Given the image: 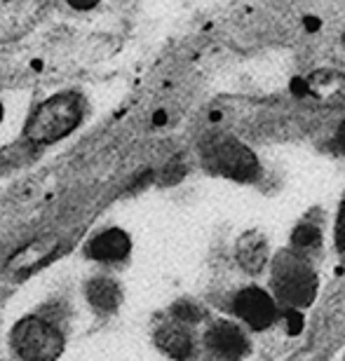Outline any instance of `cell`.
Here are the masks:
<instances>
[{
	"label": "cell",
	"mask_w": 345,
	"mask_h": 361,
	"mask_svg": "<svg viewBox=\"0 0 345 361\" xmlns=\"http://www.w3.org/2000/svg\"><path fill=\"white\" fill-rule=\"evenodd\" d=\"M230 132L244 141H291L310 132L313 120L296 104L282 101H240L228 108Z\"/></svg>",
	"instance_id": "cell-1"
},
{
	"label": "cell",
	"mask_w": 345,
	"mask_h": 361,
	"mask_svg": "<svg viewBox=\"0 0 345 361\" xmlns=\"http://www.w3.org/2000/svg\"><path fill=\"white\" fill-rule=\"evenodd\" d=\"M200 157L207 171L233 183H256L263 174L254 146L230 129L207 134L200 141Z\"/></svg>",
	"instance_id": "cell-2"
},
{
	"label": "cell",
	"mask_w": 345,
	"mask_h": 361,
	"mask_svg": "<svg viewBox=\"0 0 345 361\" xmlns=\"http://www.w3.org/2000/svg\"><path fill=\"white\" fill-rule=\"evenodd\" d=\"M270 284L275 298L286 307L305 310L317 298L320 279L310 258L296 249H282L270 261Z\"/></svg>",
	"instance_id": "cell-3"
},
{
	"label": "cell",
	"mask_w": 345,
	"mask_h": 361,
	"mask_svg": "<svg viewBox=\"0 0 345 361\" xmlns=\"http://www.w3.org/2000/svg\"><path fill=\"white\" fill-rule=\"evenodd\" d=\"M85 118V99L75 92H61L45 99L26 120V141L49 146L73 134Z\"/></svg>",
	"instance_id": "cell-4"
},
{
	"label": "cell",
	"mask_w": 345,
	"mask_h": 361,
	"mask_svg": "<svg viewBox=\"0 0 345 361\" xmlns=\"http://www.w3.org/2000/svg\"><path fill=\"white\" fill-rule=\"evenodd\" d=\"M12 348L21 361H56L63 352L59 329L40 317H24L12 329Z\"/></svg>",
	"instance_id": "cell-5"
},
{
	"label": "cell",
	"mask_w": 345,
	"mask_h": 361,
	"mask_svg": "<svg viewBox=\"0 0 345 361\" xmlns=\"http://www.w3.org/2000/svg\"><path fill=\"white\" fill-rule=\"evenodd\" d=\"M303 94L310 104L341 111L345 108V71L334 66H320L303 78Z\"/></svg>",
	"instance_id": "cell-6"
},
{
	"label": "cell",
	"mask_w": 345,
	"mask_h": 361,
	"mask_svg": "<svg viewBox=\"0 0 345 361\" xmlns=\"http://www.w3.org/2000/svg\"><path fill=\"white\" fill-rule=\"evenodd\" d=\"M233 310L254 331H263L272 326L279 314L277 298L272 293L263 291L261 286H244L242 291H237L233 298Z\"/></svg>",
	"instance_id": "cell-7"
},
{
	"label": "cell",
	"mask_w": 345,
	"mask_h": 361,
	"mask_svg": "<svg viewBox=\"0 0 345 361\" xmlns=\"http://www.w3.org/2000/svg\"><path fill=\"white\" fill-rule=\"evenodd\" d=\"M59 251V240L54 235L38 237V240L28 242L26 247H21L19 251H14L7 261L5 270L14 274V277H26V274L35 272L42 268L45 263H49Z\"/></svg>",
	"instance_id": "cell-8"
},
{
	"label": "cell",
	"mask_w": 345,
	"mask_h": 361,
	"mask_svg": "<svg viewBox=\"0 0 345 361\" xmlns=\"http://www.w3.org/2000/svg\"><path fill=\"white\" fill-rule=\"evenodd\" d=\"M207 350L221 361H240L249 350L244 331L233 322H217L212 324L205 336Z\"/></svg>",
	"instance_id": "cell-9"
},
{
	"label": "cell",
	"mask_w": 345,
	"mask_h": 361,
	"mask_svg": "<svg viewBox=\"0 0 345 361\" xmlns=\"http://www.w3.org/2000/svg\"><path fill=\"white\" fill-rule=\"evenodd\" d=\"M235 261L249 274H261L270 265V242L261 230H247L235 242Z\"/></svg>",
	"instance_id": "cell-10"
},
{
	"label": "cell",
	"mask_w": 345,
	"mask_h": 361,
	"mask_svg": "<svg viewBox=\"0 0 345 361\" xmlns=\"http://www.w3.org/2000/svg\"><path fill=\"white\" fill-rule=\"evenodd\" d=\"M132 251V240L125 230L109 228L104 233H99L95 240L87 244V256L102 263H118L125 261Z\"/></svg>",
	"instance_id": "cell-11"
},
{
	"label": "cell",
	"mask_w": 345,
	"mask_h": 361,
	"mask_svg": "<svg viewBox=\"0 0 345 361\" xmlns=\"http://www.w3.org/2000/svg\"><path fill=\"white\" fill-rule=\"evenodd\" d=\"M155 345L174 361H188L193 357V338L181 326H160L155 334Z\"/></svg>",
	"instance_id": "cell-12"
},
{
	"label": "cell",
	"mask_w": 345,
	"mask_h": 361,
	"mask_svg": "<svg viewBox=\"0 0 345 361\" xmlns=\"http://www.w3.org/2000/svg\"><path fill=\"white\" fill-rule=\"evenodd\" d=\"M85 295H87V300L97 310H102V312H115V310L120 307V302H122L120 286L109 277L90 279L87 286H85Z\"/></svg>",
	"instance_id": "cell-13"
},
{
	"label": "cell",
	"mask_w": 345,
	"mask_h": 361,
	"mask_svg": "<svg viewBox=\"0 0 345 361\" xmlns=\"http://www.w3.org/2000/svg\"><path fill=\"white\" fill-rule=\"evenodd\" d=\"M322 228L313 221H301L296 228L291 230V249L301 251V254H313L322 247Z\"/></svg>",
	"instance_id": "cell-14"
},
{
	"label": "cell",
	"mask_w": 345,
	"mask_h": 361,
	"mask_svg": "<svg viewBox=\"0 0 345 361\" xmlns=\"http://www.w3.org/2000/svg\"><path fill=\"white\" fill-rule=\"evenodd\" d=\"M171 314H174L181 324H198L202 319V307L193 300H178L171 305Z\"/></svg>",
	"instance_id": "cell-15"
},
{
	"label": "cell",
	"mask_w": 345,
	"mask_h": 361,
	"mask_svg": "<svg viewBox=\"0 0 345 361\" xmlns=\"http://www.w3.org/2000/svg\"><path fill=\"white\" fill-rule=\"evenodd\" d=\"M284 322H286V334H289V336H298L301 331H303V324H305L303 310H293V307H286Z\"/></svg>",
	"instance_id": "cell-16"
},
{
	"label": "cell",
	"mask_w": 345,
	"mask_h": 361,
	"mask_svg": "<svg viewBox=\"0 0 345 361\" xmlns=\"http://www.w3.org/2000/svg\"><path fill=\"white\" fill-rule=\"evenodd\" d=\"M332 148L336 150L339 155H345V115L336 122L334 127V134H332Z\"/></svg>",
	"instance_id": "cell-17"
},
{
	"label": "cell",
	"mask_w": 345,
	"mask_h": 361,
	"mask_svg": "<svg viewBox=\"0 0 345 361\" xmlns=\"http://www.w3.org/2000/svg\"><path fill=\"white\" fill-rule=\"evenodd\" d=\"M336 247H339V251H345V202L339 209V216H336Z\"/></svg>",
	"instance_id": "cell-18"
},
{
	"label": "cell",
	"mask_w": 345,
	"mask_h": 361,
	"mask_svg": "<svg viewBox=\"0 0 345 361\" xmlns=\"http://www.w3.org/2000/svg\"><path fill=\"white\" fill-rule=\"evenodd\" d=\"M66 3L73 7V10H80V12H87L92 7L99 5V0H66Z\"/></svg>",
	"instance_id": "cell-19"
},
{
	"label": "cell",
	"mask_w": 345,
	"mask_h": 361,
	"mask_svg": "<svg viewBox=\"0 0 345 361\" xmlns=\"http://www.w3.org/2000/svg\"><path fill=\"white\" fill-rule=\"evenodd\" d=\"M3 118H5V108H3V104H0V122H3Z\"/></svg>",
	"instance_id": "cell-20"
},
{
	"label": "cell",
	"mask_w": 345,
	"mask_h": 361,
	"mask_svg": "<svg viewBox=\"0 0 345 361\" xmlns=\"http://www.w3.org/2000/svg\"><path fill=\"white\" fill-rule=\"evenodd\" d=\"M341 45H343V49H345V33L341 35Z\"/></svg>",
	"instance_id": "cell-21"
}]
</instances>
